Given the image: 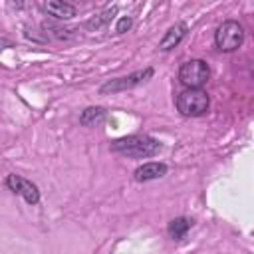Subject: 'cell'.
Returning a JSON list of instances; mask_svg holds the SVG:
<instances>
[{"instance_id": "13", "label": "cell", "mask_w": 254, "mask_h": 254, "mask_svg": "<svg viewBox=\"0 0 254 254\" xmlns=\"http://www.w3.org/2000/svg\"><path fill=\"white\" fill-rule=\"evenodd\" d=\"M131 24H133V20H131L129 16H125V18H121V20H119V24H117L115 32H117V34H123L125 30H129V28H131Z\"/></svg>"}, {"instance_id": "3", "label": "cell", "mask_w": 254, "mask_h": 254, "mask_svg": "<svg viewBox=\"0 0 254 254\" xmlns=\"http://www.w3.org/2000/svg\"><path fill=\"white\" fill-rule=\"evenodd\" d=\"M244 42V28L236 20L222 22L214 32V44L220 52H234Z\"/></svg>"}, {"instance_id": "8", "label": "cell", "mask_w": 254, "mask_h": 254, "mask_svg": "<svg viewBox=\"0 0 254 254\" xmlns=\"http://www.w3.org/2000/svg\"><path fill=\"white\" fill-rule=\"evenodd\" d=\"M44 10L58 18V20H69L75 16V6L69 4V2H64V0H52V2H46L44 4Z\"/></svg>"}, {"instance_id": "7", "label": "cell", "mask_w": 254, "mask_h": 254, "mask_svg": "<svg viewBox=\"0 0 254 254\" xmlns=\"http://www.w3.org/2000/svg\"><path fill=\"white\" fill-rule=\"evenodd\" d=\"M185 34H187V24H185V22H177V24L171 26V28L167 30V34L163 36V40H161V44H159V50H163V52L173 50L175 46L181 44V40L185 38Z\"/></svg>"}, {"instance_id": "4", "label": "cell", "mask_w": 254, "mask_h": 254, "mask_svg": "<svg viewBox=\"0 0 254 254\" xmlns=\"http://www.w3.org/2000/svg\"><path fill=\"white\" fill-rule=\"evenodd\" d=\"M210 77V69L202 60H189L179 69V79L187 89H200Z\"/></svg>"}, {"instance_id": "10", "label": "cell", "mask_w": 254, "mask_h": 254, "mask_svg": "<svg viewBox=\"0 0 254 254\" xmlns=\"http://www.w3.org/2000/svg\"><path fill=\"white\" fill-rule=\"evenodd\" d=\"M103 119H105V109H101V107H87L81 113L83 125H99Z\"/></svg>"}, {"instance_id": "1", "label": "cell", "mask_w": 254, "mask_h": 254, "mask_svg": "<svg viewBox=\"0 0 254 254\" xmlns=\"http://www.w3.org/2000/svg\"><path fill=\"white\" fill-rule=\"evenodd\" d=\"M111 149L121 155L133 157V159H147V157L157 155L161 145H159V141H155L153 137H147V135H129V137L117 139L111 145Z\"/></svg>"}, {"instance_id": "12", "label": "cell", "mask_w": 254, "mask_h": 254, "mask_svg": "<svg viewBox=\"0 0 254 254\" xmlns=\"http://www.w3.org/2000/svg\"><path fill=\"white\" fill-rule=\"evenodd\" d=\"M113 14H115V8H111V10H105L103 14L95 16L93 20H89V22H87V28H89V30H97V28H101L103 24H107V22L113 18Z\"/></svg>"}, {"instance_id": "9", "label": "cell", "mask_w": 254, "mask_h": 254, "mask_svg": "<svg viewBox=\"0 0 254 254\" xmlns=\"http://www.w3.org/2000/svg\"><path fill=\"white\" fill-rule=\"evenodd\" d=\"M167 173V167L163 163H145L135 171V181H153Z\"/></svg>"}, {"instance_id": "11", "label": "cell", "mask_w": 254, "mask_h": 254, "mask_svg": "<svg viewBox=\"0 0 254 254\" xmlns=\"http://www.w3.org/2000/svg\"><path fill=\"white\" fill-rule=\"evenodd\" d=\"M189 226H190V220H189V218H183V216H181V218L171 220V222H169V234H171V238H175V240L183 238V236L187 234Z\"/></svg>"}, {"instance_id": "14", "label": "cell", "mask_w": 254, "mask_h": 254, "mask_svg": "<svg viewBox=\"0 0 254 254\" xmlns=\"http://www.w3.org/2000/svg\"><path fill=\"white\" fill-rule=\"evenodd\" d=\"M4 46H10V42H6V40H0V50H4Z\"/></svg>"}, {"instance_id": "2", "label": "cell", "mask_w": 254, "mask_h": 254, "mask_svg": "<svg viewBox=\"0 0 254 254\" xmlns=\"http://www.w3.org/2000/svg\"><path fill=\"white\" fill-rule=\"evenodd\" d=\"M208 95L204 89H185L177 95V109L185 117H198L208 109Z\"/></svg>"}, {"instance_id": "6", "label": "cell", "mask_w": 254, "mask_h": 254, "mask_svg": "<svg viewBox=\"0 0 254 254\" xmlns=\"http://www.w3.org/2000/svg\"><path fill=\"white\" fill-rule=\"evenodd\" d=\"M6 185H8L14 192L22 194L30 204H36V202L40 200V192H38L36 185L30 183V181H26V179H22V177H18V175H8Z\"/></svg>"}, {"instance_id": "5", "label": "cell", "mask_w": 254, "mask_h": 254, "mask_svg": "<svg viewBox=\"0 0 254 254\" xmlns=\"http://www.w3.org/2000/svg\"><path fill=\"white\" fill-rule=\"evenodd\" d=\"M153 75V69L151 67H145V69H139V71H133L125 77H117V79H109L107 83L101 85V93H117V91H125V89H131L135 85H139L141 81L149 79Z\"/></svg>"}]
</instances>
